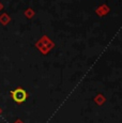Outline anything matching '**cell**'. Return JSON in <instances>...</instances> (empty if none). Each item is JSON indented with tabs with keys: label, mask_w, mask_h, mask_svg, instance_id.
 <instances>
[{
	"label": "cell",
	"mask_w": 122,
	"mask_h": 123,
	"mask_svg": "<svg viewBox=\"0 0 122 123\" xmlns=\"http://www.w3.org/2000/svg\"><path fill=\"white\" fill-rule=\"evenodd\" d=\"M11 96H12L14 102H16L17 104H22V103H24V102L27 100L28 94H27V92H26L24 89L19 87V88H16L15 90L11 91Z\"/></svg>",
	"instance_id": "1"
},
{
	"label": "cell",
	"mask_w": 122,
	"mask_h": 123,
	"mask_svg": "<svg viewBox=\"0 0 122 123\" xmlns=\"http://www.w3.org/2000/svg\"><path fill=\"white\" fill-rule=\"evenodd\" d=\"M94 101H95L97 104H98V105H102V103L105 101V98H103L102 94H98V95H97V98H94Z\"/></svg>",
	"instance_id": "2"
}]
</instances>
